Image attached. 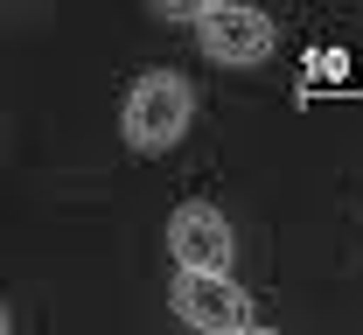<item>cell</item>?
Wrapping results in <instances>:
<instances>
[{
  "mask_svg": "<svg viewBox=\"0 0 363 335\" xmlns=\"http://www.w3.org/2000/svg\"><path fill=\"white\" fill-rule=\"evenodd\" d=\"M175 314L203 335H252V293L230 273H182L175 280Z\"/></svg>",
  "mask_w": 363,
  "mask_h": 335,
  "instance_id": "3",
  "label": "cell"
},
{
  "mask_svg": "<svg viewBox=\"0 0 363 335\" xmlns=\"http://www.w3.org/2000/svg\"><path fill=\"white\" fill-rule=\"evenodd\" d=\"M168 251H175L182 273H230L238 259V231L217 203H182L168 217Z\"/></svg>",
  "mask_w": 363,
  "mask_h": 335,
  "instance_id": "4",
  "label": "cell"
},
{
  "mask_svg": "<svg viewBox=\"0 0 363 335\" xmlns=\"http://www.w3.org/2000/svg\"><path fill=\"white\" fill-rule=\"evenodd\" d=\"M189 119H196V84L182 70H147V77H133V91L119 105V133H126L133 154H168L189 133Z\"/></svg>",
  "mask_w": 363,
  "mask_h": 335,
  "instance_id": "1",
  "label": "cell"
},
{
  "mask_svg": "<svg viewBox=\"0 0 363 335\" xmlns=\"http://www.w3.org/2000/svg\"><path fill=\"white\" fill-rule=\"evenodd\" d=\"M196 42L210 63L224 70H259L272 49H279V28H272L266 7H245V0H210V14L196 21Z\"/></svg>",
  "mask_w": 363,
  "mask_h": 335,
  "instance_id": "2",
  "label": "cell"
},
{
  "mask_svg": "<svg viewBox=\"0 0 363 335\" xmlns=\"http://www.w3.org/2000/svg\"><path fill=\"white\" fill-rule=\"evenodd\" d=\"M154 14H161V21H189V28H196V21L210 14V0H154Z\"/></svg>",
  "mask_w": 363,
  "mask_h": 335,
  "instance_id": "5",
  "label": "cell"
},
{
  "mask_svg": "<svg viewBox=\"0 0 363 335\" xmlns=\"http://www.w3.org/2000/svg\"><path fill=\"white\" fill-rule=\"evenodd\" d=\"M252 335H279V329H252Z\"/></svg>",
  "mask_w": 363,
  "mask_h": 335,
  "instance_id": "6",
  "label": "cell"
}]
</instances>
